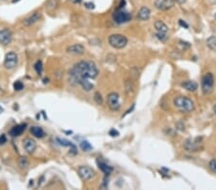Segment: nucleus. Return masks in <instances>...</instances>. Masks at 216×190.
Masks as SVG:
<instances>
[{
  "label": "nucleus",
  "instance_id": "f257e3e1",
  "mask_svg": "<svg viewBox=\"0 0 216 190\" xmlns=\"http://www.w3.org/2000/svg\"><path fill=\"white\" fill-rule=\"evenodd\" d=\"M98 74L99 70L93 61H81L69 70V79L72 83L79 84L85 91L89 92L94 87L89 79H95Z\"/></svg>",
  "mask_w": 216,
  "mask_h": 190
},
{
  "label": "nucleus",
  "instance_id": "f03ea898",
  "mask_svg": "<svg viewBox=\"0 0 216 190\" xmlns=\"http://www.w3.org/2000/svg\"><path fill=\"white\" fill-rule=\"evenodd\" d=\"M174 107L182 113H188L195 110L194 102L187 96H177L173 100Z\"/></svg>",
  "mask_w": 216,
  "mask_h": 190
},
{
  "label": "nucleus",
  "instance_id": "7ed1b4c3",
  "mask_svg": "<svg viewBox=\"0 0 216 190\" xmlns=\"http://www.w3.org/2000/svg\"><path fill=\"white\" fill-rule=\"evenodd\" d=\"M183 149L190 152V153H196L202 150L204 146L202 143V137H196V138H187L182 143Z\"/></svg>",
  "mask_w": 216,
  "mask_h": 190
},
{
  "label": "nucleus",
  "instance_id": "20e7f679",
  "mask_svg": "<svg viewBox=\"0 0 216 190\" xmlns=\"http://www.w3.org/2000/svg\"><path fill=\"white\" fill-rule=\"evenodd\" d=\"M214 83L215 81H214L213 74L211 72L205 73L202 77V81H201V88H202L203 93L205 95L210 94L214 88Z\"/></svg>",
  "mask_w": 216,
  "mask_h": 190
},
{
  "label": "nucleus",
  "instance_id": "39448f33",
  "mask_svg": "<svg viewBox=\"0 0 216 190\" xmlns=\"http://www.w3.org/2000/svg\"><path fill=\"white\" fill-rule=\"evenodd\" d=\"M109 44L115 49H122L128 44V38L121 34H112L109 37Z\"/></svg>",
  "mask_w": 216,
  "mask_h": 190
},
{
  "label": "nucleus",
  "instance_id": "423d86ee",
  "mask_svg": "<svg viewBox=\"0 0 216 190\" xmlns=\"http://www.w3.org/2000/svg\"><path fill=\"white\" fill-rule=\"evenodd\" d=\"M112 19L117 24H124L132 19V15L123 9H117L112 15Z\"/></svg>",
  "mask_w": 216,
  "mask_h": 190
},
{
  "label": "nucleus",
  "instance_id": "0eeeda50",
  "mask_svg": "<svg viewBox=\"0 0 216 190\" xmlns=\"http://www.w3.org/2000/svg\"><path fill=\"white\" fill-rule=\"evenodd\" d=\"M107 103L111 111H118L121 108L119 95L116 92H110L107 96Z\"/></svg>",
  "mask_w": 216,
  "mask_h": 190
},
{
  "label": "nucleus",
  "instance_id": "6e6552de",
  "mask_svg": "<svg viewBox=\"0 0 216 190\" xmlns=\"http://www.w3.org/2000/svg\"><path fill=\"white\" fill-rule=\"evenodd\" d=\"M77 171H78V175L80 176V178L85 182L88 181V179H92L95 176V171L91 167L87 166V165L80 166Z\"/></svg>",
  "mask_w": 216,
  "mask_h": 190
},
{
  "label": "nucleus",
  "instance_id": "1a4fd4ad",
  "mask_svg": "<svg viewBox=\"0 0 216 190\" xmlns=\"http://www.w3.org/2000/svg\"><path fill=\"white\" fill-rule=\"evenodd\" d=\"M17 55L15 52H9L8 54L5 56V61H4V66L7 69H13L17 65Z\"/></svg>",
  "mask_w": 216,
  "mask_h": 190
},
{
  "label": "nucleus",
  "instance_id": "9d476101",
  "mask_svg": "<svg viewBox=\"0 0 216 190\" xmlns=\"http://www.w3.org/2000/svg\"><path fill=\"white\" fill-rule=\"evenodd\" d=\"M154 5L160 11H168L175 6V0H155Z\"/></svg>",
  "mask_w": 216,
  "mask_h": 190
},
{
  "label": "nucleus",
  "instance_id": "9b49d317",
  "mask_svg": "<svg viewBox=\"0 0 216 190\" xmlns=\"http://www.w3.org/2000/svg\"><path fill=\"white\" fill-rule=\"evenodd\" d=\"M13 39V34L9 29L0 30V43L3 45H8L11 43Z\"/></svg>",
  "mask_w": 216,
  "mask_h": 190
},
{
  "label": "nucleus",
  "instance_id": "f8f14e48",
  "mask_svg": "<svg viewBox=\"0 0 216 190\" xmlns=\"http://www.w3.org/2000/svg\"><path fill=\"white\" fill-rule=\"evenodd\" d=\"M57 142L61 145V146H64V147H69V154L71 156H75L77 155L78 153V150H77V147L74 143H72L71 141H68L67 139H65V138H56Z\"/></svg>",
  "mask_w": 216,
  "mask_h": 190
},
{
  "label": "nucleus",
  "instance_id": "ddd939ff",
  "mask_svg": "<svg viewBox=\"0 0 216 190\" xmlns=\"http://www.w3.org/2000/svg\"><path fill=\"white\" fill-rule=\"evenodd\" d=\"M42 13L38 12V11H37V12H34L31 16H29L28 17H26L24 20H23V25L24 26H31L33 25L35 23H37L38 21L42 18Z\"/></svg>",
  "mask_w": 216,
  "mask_h": 190
},
{
  "label": "nucleus",
  "instance_id": "4468645a",
  "mask_svg": "<svg viewBox=\"0 0 216 190\" xmlns=\"http://www.w3.org/2000/svg\"><path fill=\"white\" fill-rule=\"evenodd\" d=\"M23 148H24V150L27 153L32 154L37 149V143L33 138H30V137H28V138H25L23 140Z\"/></svg>",
  "mask_w": 216,
  "mask_h": 190
},
{
  "label": "nucleus",
  "instance_id": "2eb2a0df",
  "mask_svg": "<svg viewBox=\"0 0 216 190\" xmlns=\"http://www.w3.org/2000/svg\"><path fill=\"white\" fill-rule=\"evenodd\" d=\"M151 16V10L148 8V7H141L138 12H137V19L141 20V21H146L150 18Z\"/></svg>",
  "mask_w": 216,
  "mask_h": 190
},
{
  "label": "nucleus",
  "instance_id": "dca6fc26",
  "mask_svg": "<svg viewBox=\"0 0 216 190\" xmlns=\"http://www.w3.org/2000/svg\"><path fill=\"white\" fill-rule=\"evenodd\" d=\"M66 52L70 53V54H74V55H82L85 53V47L80 43L70 45L66 48Z\"/></svg>",
  "mask_w": 216,
  "mask_h": 190
},
{
  "label": "nucleus",
  "instance_id": "f3484780",
  "mask_svg": "<svg viewBox=\"0 0 216 190\" xmlns=\"http://www.w3.org/2000/svg\"><path fill=\"white\" fill-rule=\"evenodd\" d=\"M97 165L99 167L100 170L105 174L106 177L110 176L111 174V172L114 171V168H112L111 166H110L108 163H106L105 161H97Z\"/></svg>",
  "mask_w": 216,
  "mask_h": 190
},
{
  "label": "nucleus",
  "instance_id": "a211bd4d",
  "mask_svg": "<svg viewBox=\"0 0 216 190\" xmlns=\"http://www.w3.org/2000/svg\"><path fill=\"white\" fill-rule=\"evenodd\" d=\"M181 86L184 89H187V91H190V92L196 91L198 89V87H199L198 84L194 81H183V82H182Z\"/></svg>",
  "mask_w": 216,
  "mask_h": 190
},
{
  "label": "nucleus",
  "instance_id": "6ab92c4d",
  "mask_svg": "<svg viewBox=\"0 0 216 190\" xmlns=\"http://www.w3.org/2000/svg\"><path fill=\"white\" fill-rule=\"evenodd\" d=\"M26 129V124H18L10 130V135H12L13 137H16L21 134Z\"/></svg>",
  "mask_w": 216,
  "mask_h": 190
},
{
  "label": "nucleus",
  "instance_id": "aec40b11",
  "mask_svg": "<svg viewBox=\"0 0 216 190\" xmlns=\"http://www.w3.org/2000/svg\"><path fill=\"white\" fill-rule=\"evenodd\" d=\"M154 25H155V28H156L157 32H160V33H165V34L168 32L167 25L164 23L162 20H156L155 23H154Z\"/></svg>",
  "mask_w": 216,
  "mask_h": 190
},
{
  "label": "nucleus",
  "instance_id": "412c9836",
  "mask_svg": "<svg viewBox=\"0 0 216 190\" xmlns=\"http://www.w3.org/2000/svg\"><path fill=\"white\" fill-rule=\"evenodd\" d=\"M30 133H32L35 137H37V138H43V137L45 135L44 131L40 128V127H36V126L31 127Z\"/></svg>",
  "mask_w": 216,
  "mask_h": 190
},
{
  "label": "nucleus",
  "instance_id": "4be33fe9",
  "mask_svg": "<svg viewBox=\"0 0 216 190\" xmlns=\"http://www.w3.org/2000/svg\"><path fill=\"white\" fill-rule=\"evenodd\" d=\"M207 45L211 51L216 52V36H211L207 39Z\"/></svg>",
  "mask_w": 216,
  "mask_h": 190
},
{
  "label": "nucleus",
  "instance_id": "5701e85b",
  "mask_svg": "<svg viewBox=\"0 0 216 190\" xmlns=\"http://www.w3.org/2000/svg\"><path fill=\"white\" fill-rule=\"evenodd\" d=\"M34 68L37 72V74L38 76H42V73H43V61H37L35 66H34Z\"/></svg>",
  "mask_w": 216,
  "mask_h": 190
},
{
  "label": "nucleus",
  "instance_id": "b1692460",
  "mask_svg": "<svg viewBox=\"0 0 216 190\" xmlns=\"http://www.w3.org/2000/svg\"><path fill=\"white\" fill-rule=\"evenodd\" d=\"M18 166L21 169H26L29 166V161L25 156H21L18 161Z\"/></svg>",
  "mask_w": 216,
  "mask_h": 190
},
{
  "label": "nucleus",
  "instance_id": "393cba45",
  "mask_svg": "<svg viewBox=\"0 0 216 190\" xmlns=\"http://www.w3.org/2000/svg\"><path fill=\"white\" fill-rule=\"evenodd\" d=\"M80 147H81V149L83 150L84 152H88V151L92 150V146L87 140H83V141H82L80 143Z\"/></svg>",
  "mask_w": 216,
  "mask_h": 190
},
{
  "label": "nucleus",
  "instance_id": "a878e982",
  "mask_svg": "<svg viewBox=\"0 0 216 190\" xmlns=\"http://www.w3.org/2000/svg\"><path fill=\"white\" fill-rule=\"evenodd\" d=\"M58 5V0H49L46 4V8L48 11H52L54 10Z\"/></svg>",
  "mask_w": 216,
  "mask_h": 190
},
{
  "label": "nucleus",
  "instance_id": "bb28decb",
  "mask_svg": "<svg viewBox=\"0 0 216 190\" xmlns=\"http://www.w3.org/2000/svg\"><path fill=\"white\" fill-rule=\"evenodd\" d=\"M125 88H126V92L128 95H131L133 92V84L131 81H127L125 84Z\"/></svg>",
  "mask_w": 216,
  "mask_h": 190
},
{
  "label": "nucleus",
  "instance_id": "cd10ccee",
  "mask_svg": "<svg viewBox=\"0 0 216 190\" xmlns=\"http://www.w3.org/2000/svg\"><path fill=\"white\" fill-rule=\"evenodd\" d=\"M24 88V84L20 82V81H16L14 83V89L16 91H20V90H22Z\"/></svg>",
  "mask_w": 216,
  "mask_h": 190
},
{
  "label": "nucleus",
  "instance_id": "c85d7f7f",
  "mask_svg": "<svg viewBox=\"0 0 216 190\" xmlns=\"http://www.w3.org/2000/svg\"><path fill=\"white\" fill-rule=\"evenodd\" d=\"M94 101L96 102L97 105H102L103 104V98H102V95L100 94V92L96 91L94 93Z\"/></svg>",
  "mask_w": 216,
  "mask_h": 190
},
{
  "label": "nucleus",
  "instance_id": "c756f323",
  "mask_svg": "<svg viewBox=\"0 0 216 190\" xmlns=\"http://www.w3.org/2000/svg\"><path fill=\"white\" fill-rule=\"evenodd\" d=\"M156 38L158 39H160V41H165L168 38V37L166 36L165 33H160V32H157L156 33Z\"/></svg>",
  "mask_w": 216,
  "mask_h": 190
},
{
  "label": "nucleus",
  "instance_id": "7c9ffc66",
  "mask_svg": "<svg viewBox=\"0 0 216 190\" xmlns=\"http://www.w3.org/2000/svg\"><path fill=\"white\" fill-rule=\"evenodd\" d=\"M209 168L214 174H216V160H211L209 162Z\"/></svg>",
  "mask_w": 216,
  "mask_h": 190
},
{
  "label": "nucleus",
  "instance_id": "2f4dec72",
  "mask_svg": "<svg viewBox=\"0 0 216 190\" xmlns=\"http://www.w3.org/2000/svg\"><path fill=\"white\" fill-rule=\"evenodd\" d=\"M85 7L87 9H88V10H93L95 8V5H94V3H92V2H86Z\"/></svg>",
  "mask_w": 216,
  "mask_h": 190
},
{
  "label": "nucleus",
  "instance_id": "473e14b6",
  "mask_svg": "<svg viewBox=\"0 0 216 190\" xmlns=\"http://www.w3.org/2000/svg\"><path fill=\"white\" fill-rule=\"evenodd\" d=\"M7 142V137L5 134H1L0 135V145H4Z\"/></svg>",
  "mask_w": 216,
  "mask_h": 190
},
{
  "label": "nucleus",
  "instance_id": "72a5a7b5",
  "mask_svg": "<svg viewBox=\"0 0 216 190\" xmlns=\"http://www.w3.org/2000/svg\"><path fill=\"white\" fill-rule=\"evenodd\" d=\"M179 24H180L182 27H183V28L188 29V24H187L184 20H182V19H180V20H179Z\"/></svg>",
  "mask_w": 216,
  "mask_h": 190
},
{
  "label": "nucleus",
  "instance_id": "f704fd0d",
  "mask_svg": "<svg viewBox=\"0 0 216 190\" xmlns=\"http://www.w3.org/2000/svg\"><path fill=\"white\" fill-rule=\"evenodd\" d=\"M119 134V133L116 131V130H115V129H112V130H110V135H111V136H117Z\"/></svg>",
  "mask_w": 216,
  "mask_h": 190
},
{
  "label": "nucleus",
  "instance_id": "c9c22d12",
  "mask_svg": "<svg viewBox=\"0 0 216 190\" xmlns=\"http://www.w3.org/2000/svg\"><path fill=\"white\" fill-rule=\"evenodd\" d=\"M133 109H135V104H133V106H132V108H131V109H129V110H128V111H127L125 112V114H124V115H123V116H126V115H127L128 113H130L131 111H133Z\"/></svg>",
  "mask_w": 216,
  "mask_h": 190
},
{
  "label": "nucleus",
  "instance_id": "e433bc0d",
  "mask_svg": "<svg viewBox=\"0 0 216 190\" xmlns=\"http://www.w3.org/2000/svg\"><path fill=\"white\" fill-rule=\"evenodd\" d=\"M82 1H83V0H70V2L72 4H80Z\"/></svg>",
  "mask_w": 216,
  "mask_h": 190
},
{
  "label": "nucleus",
  "instance_id": "4c0bfd02",
  "mask_svg": "<svg viewBox=\"0 0 216 190\" xmlns=\"http://www.w3.org/2000/svg\"><path fill=\"white\" fill-rule=\"evenodd\" d=\"M175 1H177V3H179V4H183L187 0H175Z\"/></svg>",
  "mask_w": 216,
  "mask_h": 190
},
{
  "label": "nucleus",
  "instance_id": "58836bf2",
  "mask_svg": "<svg viewBox=\"0 0 216 190\" xmlns=\"http://www.w3.org/2000/svg\"><path fill=\"white\" fill-rule=\"evenodd\" d=\"M212 110H213V113H214V115L216 116V104L213 106V109H212Z\"/></svg>",
  "mask_w": 216,
  "mask_h": 190
},
{
  "label": "nucleus",
  "instance_id": "ea45409f",
  "mask_svg": "<svg viewBox=\"0 0 216 190\" xmlns=\"http://www.w3.org/2000/svg\"><path fill=\"white\" fill-rule=\"evenodd\" d=\"M29 182H30V183H29V186H31V185L33 184V179H30Z\"/></svg>",
  "mask_w": 216,
  "mask_h": 190
},
{
  "label": "nucleus",
  "instance_id": "a19ab883",
  "mask_svg": "<svg viewBox=\"0 0 216 190\" xmlns=\"http://www.w3.org/2000/svg\"><path fill=\"white\" fill-rule=\"evenodd\" d=\"M46 83H48V79H44L43 80V84H46Z\"/></svg>",
  "mask_w": 216,
  "mask_h": 190
},
{
  "label": "nucleus",
  "instance_id": "79ce46f5",
  "mask_svg": "<svg viewBox=\"0 0 216 190\" xmlns=\"http://www.w3.org/2000/svg\"><path fill=\"white\" fill-rule=\"evenodd\" d=\"M2 111H3V109H2L1 107H0V113H1Z\"/></svg>",
  "mask_w": 216,
  "mask_h": 190
},
{
  "label": "nucleus",
  "instance_id": "37998d69",
  "mask_svg": "<svg viewBox=\"0 0 216 190\" xmlns=\"http://www.w3.org/2000/svg\"><path fill=\"white\" fill-rule=\"evenodd\" d=\"M214 19H215V20H216V13H215V14H214Z\"/></svg>",
  "mask_w": 216,
  "mask_h": 190
}]
</instances>
